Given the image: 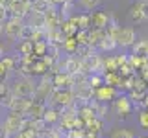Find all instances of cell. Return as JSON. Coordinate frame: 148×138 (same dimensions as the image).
Masks as SVG:
<instances>
[{"label":"cell","instance_id":"cell-17","mask_svg":"<svg viewBox=\"0 0 148 138\" xmlns=\"http://www.w3.org/2000/svg\"><path fill=\"white\" fill-rule=\"evenodd\" d=\"M133 55H139L141 59L148 61V41H137L135 46H133Z\"/></svg>","mask_w":148,"mask_h":138},{"label":"cell","instance_id":"cell-33","mask_svg":"<svg viewBox=\"0 0 148 138\" xmlns=\"http://www.w3.org/2000/svg\"><path fill=\"white\" fill-rule=\"evenodd\" d=\"M11 136H13L11 133H9V131H6V129L2 127V133H0V138H11Z\"/></svg>","mask_w":148,"mask_h":138},{"label":"cell","instance_id":"cell-12","mask_svg":"<svg viewBox=\"0 0 148 138\" xmlns=\"http://www.w3.org/2000/svg\"><path fill=\"white\" fill-rule=\"evenodd\" d=\"M28 24L34 26L35 30H46V13H39V11H32V15L26 18Z\"/></svg>","mask_w":148,"mask_h":138},{"label":"cell","instance_id":"cell-16","mask_svg":"<svg viewBox=\"0 0 148 138\" xmlns=\"http://www.w3.org/2000/svg\"><path fill=\"white\" fill-rule=\"evenodd\" d=\"M117 46H119L117 39H115V37H111V35L108 33L104 39H102V43L98 44V50H100V52H113Z\"/></svg>","mask_w":148,"mask_h":138},{"label":"cell","instance_id":"cell-24","mask_svg":"<svg viewBox=\"0 0 148 138\" xmlns=\"http://www.w3.org/2000/svg\"><path fill=\"white\" fill-rule=\"evenodd\" d=\"M32 4H34V11H39V13H46L50 7L54 6L50 0H34Z\"/></svg>","mask_w":148,"mask_h":138},{"label":"cell","instance_id":"cell-30","mask_svg":"<svg viewBox=\"0 0 148 138\" xmlns=\"http://www.w3.org/2000/svg\"><path fill=\"white\" fill-rule=\"evenodd\" d=\"M139 125H141V129H148V110L146 109L139 114Z\"/></svg>","mask_w":148,"mask_h":138},{"label":"cell","instance_id":"cell-19","mask_svg":"<svg viewBox=\"0 0 148 138\" xmlns=\"http://www.w3.org/2000/svg\"><path fill=\"white\" fill-rule=\"evenodd\" d=\"M18 55L26 57V55H34V41H21L17 46Z\"/></svg>","mask_w":148,"mask_h":138},{"label":"cell","instance_id":"cell-29","mask_svg":"<svg viewBox=\"0 0 148 138\" xmlns=\"http://www.w3.org/2000/svg\"><path fill=\"white\" fill-rule=\"evenodd\" d=\"M13 138H39V133H37L35 129H22V131H18Z\"/></svg>","mask_w":148,"mask_h":138},{"label":"cell","instance_id":"cell-18","mask_svg":"<svg viewBox=\"0 0 148 138\" xmlns=\"http://www.w3.org/2000/svg\"><path fill=\"white\" fill-rule=\"evenodd\" d=\"M78 46H80V43H78V39L76 37H67V41L63 43V52H67L69 55H76L78 52Z\"/></svg>","mask_w":148,"mask_h":138},{"label":"cell","instance_id":"cell-6","mask_svg":"<svg viewBox=\"0 0 148 138\" xmlns=\"http://www.w3.org/2000/svg\"><path fill=\"white\" fill-rule=\"evenodd\" d=\"M72 90H74V96H76V99L80 101V103H83V105L91 103L92 98H95V92H96V90L89 85V83H83V85L76 87V89H72Z\"/></svg>","mask_w":148,"mask_h":138},{"label":"cell","instance_id":"cell-34","mask_svg":"<svg viewBox=\"0 0 148 138\" xmlns=\"http://www.w3.org/2000/svg\"><path fill=\"white\" fill-rule=\"evenodd\" d=\"M143 107H145V109L148 110V94L145 96V99H143Z\"/></svg>","mask_w":148,"mask_h":138},{"label":"cell","instance_id":"cell-25","mask_svg":"<svg viewBox=\"0 0 148 138\" xmlns=\"http://www.w3.org/2000/svg\"><path fill=\"white\" fill-rule=\"evenodd\" d=\"M95 52H96V50L92 48L91 44H80V46H78V52H76V55H78V57H80L82 61H83L85 57H89V55H92Z\"/></svg>","mask_w":148,"mask_h":138},{"label":"cell","instance_id":"cell-9","mask_svg":"<svg viewBox=\"0 0 148 138\" xmlns=\"http://www.w3.org/2000/svg\"><path fill=\"white\" fill-rule=\"evenodd\" d=\"M113 109H115V112L120 114L122 118H124V116H128V114L132 112V109H133L130 96H122V94H120L119 98L113 101Z\"/></svg>","mask_w":148,"mask_h":138},{"label":"cell","instance_id":"cell-14","mask_svg":"<svg viewBox=\"0 0 148 138\" xmlns=\"http://www.w3.org/2000/svg\"><path fill=\"white\" fill-rule=\"evenodd\" d=\"M46 74H52V66H50L48 63L45 61L43 57H39L34 64V76H46Z\"/></svg>","mask_w":148,"mask_h":138},{"label":"cell","instance_id":"cell-8","mask_svg":"<svg viewBox=\"0 0 148 138\" xmlns=\"http://www.w3.org/2000/svg\"><path fill=\"white\" fill-rule=\"evenodd\" d=\"M91 20H92V30H108L111 24V15L106 11H92Z\"/></svg>","mask_w":148,"mask_h":138},{"label":"cell","instance_id":"cell-10","mask_svg":"<svg viewBox=\"0 0 148 138\" xmlns=\"http://www.w3.org/2000/svg\"><path fill=\"white\" fill-rule=\"evenodd\" d=\"M32 103H34V98H15V101L9 107V112H17V114L28 116V110H30Z\"/></svg>","mask_w":148,"mask_h":138},{"label":"cell","instance_id":"cell-1","mask_svg":"<svg viewBox=\"0 0 148 138\" xmlns=\"http://www.w3.org/2000/svg\"><path fill=\"white\" fill-rule=\"evenodd\" d=\"M11 90L17 98H34L35 90H37V83L34 81V77H21L18 76L11 83Z\"/></svg>","mask_w":148,"mask_h":138},{"label":"cell","instance_id":"cell-3","mask_svg":"<svg viewBox=\"0 0 148 138\" xmlns=\"http://www.w3.org/2000/svg\"><path fill=\"white\" fill-rule=\"evenodd\" d=\"M24 122H26V116L24 114H17V112H9L6 118H4V123L2 127L9 131L13 136L17 135L18 131H22V127H24Z\"/></svg>","mask_w":148,"mask_h":138},{"label":"cell","instance_id":"cell-27","mask_svg":"<svg viewBox=\"0 0 148 138\" xmlns=\"http://www.w3.org/2000/svg\"><path fill=\"white\" fill-rule=\"evenodd\" d=\"M102 68H104V74H108V72H119V64H117V61H115V57L106 59L104 64H102Z\"/></svg>","mask_w":148,"mask_h":138},{"label":"cell","instance_id":"cell-11","mask_svg":"<svg viewBox=\"0 0 148 138\" xmlns=\"http://www.w3.org/2000/svg\"><path fill=\"white\" fill-rule=\"evenodd\" d=\"M52 83L56 89H72L71 74H67V72H56L52 76Z\"/></svg>","mask_w":148,"mask_h":138},{"label":"cell","instance_id":"cell-26","mask_svg":"<svg viewBox=\"0 0 148 138\" xmlns=\"http://www.w3.org/2000/svg\"><path fill=\"white\" fill-rule=\"evenodd\" d=\"M109 138H135V136H133V133L130 129H113Z\"/></svg>","mask_w":148,"mask_h":138},{"label":"cell","instance_id":"cell-4","mask_svg":"<svg viewBox=\"0 0 148 138\" xmlns=\"http://www.w3.org/2000/svg\"><path fill=\"white\" fill-rule=\"evenodd\" d=\"M24 24H26V22L22 20V18L13 17L11 20H8V22H4V24H2L4 35H6L8 39H11V41L21 39V31H22V28H24Z\"/></svg>","mask_w":148,"mask_h":138},{"label":"cell","instance_id":"cell-15","mask_svg":"<svg viewBox=\"0 0 148 138\" xmlns=\"http://www.w3.org/2000/svg\"><path fill=\"white\" fill-rule=\"evenodd\" d=\"M59 120H61V110L56 109V107H48L45 112V122L48 123L50 127L56 125V123H59Z\"/></svg>","mask_w":148,"mask_h":138},{"label":"cell","instance_id":"cell-13","mask_svg":"<svg viewBox=\"0 0 148 138\" xmlns=\"http://www.w3.org/2000/svg\"><path fill=\"white\" fill-rule=\"evenodd\" d=\"M46 109H48V105H46V103H41V101H35L34 99L30 110H28V116H30V118H45Z\"/></svg>","mask_w":148,"mask_h":138},{"label":"cell","instance_id":"cell-21","mask_svg":"<svg viewBox=\"0 0 148 138\" xmlns=\"http://www.w3.org/2000/svg\"><path fill=\"white\" fill-rule=\"evenodd\" d=\"M87 81H89V76H87V74H83L82 70L76 72V74H71L72 89H76V87H80V85H83V83H87Z\"/></svg>","mask_w":148,"mask_h":138},{"label":"cell","instance_id":"cell-23","mask_svg":"<svg viewBox=\"0 0 148 138\" xmlns=\"http://www.w3.org/2000/svg\"><path fill=\"white\" fill-rule=\"evenodd\" d=\"M35 31H37L35 28H34V26H30V24L26 22L24 28H22V31H21V39H18V41H34Z\"/></svg>","mask_w":148,"mask_h":138},{"label":"cell","instance_id":"cell-5","mask_svg":"<svg viewBox=\"0 0 148 138\" xmlns=\"http://www.w3.org/2000/svg\"><path fill=\"white\" fill-rule=\"evenodd\" d=\"M128 17L132 22H137V24L148 20V0H139V2H135L132 6V9H130Z\"/></svg>","mask_w":148,"mask_h":138},{"label":"cell","instance_id":"cell-7","mask_svg":"<svg viewBox=\"0 0 148 138\" xmlns=\"http://www.w3.org/2000/svg\"><path fill=\"white\" fill-rule=\"evenodd\" d=\"M117 98H119L117 87H111V85H104V87H100V89H96V92H95V99L102 101V103L115 101Z\"/></svg>","mask_w":148,"mask_h":138},{"label":"cell","instance_id":"cell-20","mask_svg":"<svg viewBox=\"0 0 148 138\" xmlns=\"http://www.w3.org/2000/svg\"><path fill=\"white\" fill-rule=\"evenodd\" d=\"M61 31L65 33V37H76V35H78V31H80V28L74 24L72 20H63V24H61Z\"/></svg>","mask_w":148,"mask_h":138},{"label":"cell","instance_id":"cell-31","mask_svg":"<svg viewBox=\"0 0 148 138\" xmlns=\"http://www.w3.org/2000/svg\"><path fill=\"white\" fill-rule=\"evenodd\" d=\"M85 138H100V133L96 131H91V129H87V136Z\"/></svg>","mask_w":148,"mask_h":138},{"label":"cell","instance_id":"cell-22","mask_svg":"<svg viewBox=\"0 0 148 138\" xmlns=\"http://www.w3.org/2000/svg\"><path fill=\"white\" fill-rule=\"evenodd\" d=\"M74 6H76V2H65L63 6H59V11H61V15H63V20H69L72 15H76V13H74Z\"/></svg>","mask_w":148,"mask_h":138},{"label":"cell","instance_id":"cell-28","mask_svg":"<svg viewBox=\"0 0 148 138\" xmlns=\"http://www.w3.org/2000/svg\"><path fill=\"white\" fill-rule=\"evenodd\" d=\"M78 2H80V6L85 9V11H92V9H96L100 6L102 0H78Z\"/></svg>","mask_w":148,"mask_h":138},{"label":"cell","instance_id":"cell-32","mask_svg":"<svg viewBox=\"0 0 148 138\" xmlns=\"http://www.w3.org/2000/svg\"><path fill=\"white\" fill-rule=\"evenodd\" d=\"M15 0H0V7H9Z\"/></svg>","mask_w":148,"mask_h":138},{"label":"cell","instance_id":"cell-2","mask_svg":"<svg viewBox=\"0 0 148 138\" xmlns=\"http://www.w3.org/2000/svg\"><path fill=\"white\" fill-rule=\"evenodd\" d=\"M76 101V96H74L72 89H56L52 99H50V107H56L59 110L71 107V105Z\"/></svg>","mask_w":148,"mask_h":138}]
</instances>
